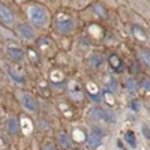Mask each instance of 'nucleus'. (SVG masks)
Here are the masks:
<instances>
[{"mask_svg": "<svg viewBox=\"0 0 150 150\" xmlns=\"http://www.w3.org/2000/svg\"><path fill=\"white\" fill-rule=\"evenodd\" d=\"M80 150H83V149H80Z\"/></svg>", "mask_w": 150, "mask_h": 150, "instance_id": "c9c22d12", "label": "nucleus"}, {"mask_svg": "<svg viewBox=\"0 0 150 150\" xmlns=\"http://www.w3.org/2000/svg\"><path fill=\"white\" fill-rule=\"evenodd\" d=\"M12 32H14L17 39L23 41L24 44H27V45H33L35 41L38 39V36L41 35V32H38L29 21L24 20V17L15 24L14 27H12Z\"/></svg>", "mask_w": 150, "mask_h": 150, "instance_id": "423d86ee", "label": "nucleus"}, {"mask_svg": "<svg viewBox=\"0 0 150 150\" xmlns=\"http://www.w3.org/2000/svg\"><path fill=\"white\" fill-rule=\"evenodd\" d=\"M86 141H87V144H89L90 147H93V149H96V147H99L102 144V138H99L98 135H95V134H89L86 137Z\"/></svg>", "mask_w": 150, "mask_h": 150, "instance_id": "5701e85b", "label": "nucleus"}, {"mask_svg": "<svg viewBox=\"0 0 150 150\" xmlns=\"http://www.w3.org/2000/svg\"><path fill=\"white\" fill-rule=\"evenodd\" d=\"M38 2L44 3L45 6H48L53 12H56L59 8H60V0H38Z\"/></svg>", "mask_w": 150, "mask_h": 150, "instance_id": "bb28decb", "label": "nucleus"}, {"mask_svg": "<svg viewBox=\"0 0 150 150\" xmlns=\"http://www.w3.org/2000/svg\"><path fill=\"white\" fill-rule=\"evenodd\" d=\"M44 150H57V147H56L53 143H48V144L44 147Z\"/></svg>", "mask_w": 150, "mask_h": 150, "instance_id": "473e14b6", "label": "nucleus"}, {"mask_svg": "<svg viewBox=\"0 0 150 150\" xmlns=\"http://www.w3.org/2000/svg\"><path fill=\"white\" fill-rule=\"evenodd\" d=\"M123 87L125 90L131 95H135L137 92L140 90V84H138V80H135V77H128L126 80L123 81Z\"/></svg>", "mask_w": 150, "mask_h": 150, "instance_id": "a211bd4d", "label": "nucleus"}, {"mask_svg": "<svg viewBox=\"0 0 150 150\" xmlns=\"http://www.w3.org/2000/svg\"><path fill=\"white\" fill-rule=\"evenodd\" d=\"M102 90L104 89L98 87L95 83H89L87 84V89H86V95L90 101H93L95 104H99L102 101Z\"/></svg>", "mask_w": 150, "mask_h": 150, "instance_id": "2eb2a0df", "label": "nucleus"}, {"mask_svg": "<svg viewBox=\"0 0 150 150\" xmlns=\"http://www.w3.org/2000/svg\"><path fill=\"white\" fill-rule=\"evenodd\" d=\"M90 117L95 119L96 122H105V123H114L116 122V114L108 108H102L99 105H95L90 110Z\"/></svg>", "mask_w": 150, "mask_h": 150, "instance_id": "1a4fd4ad", "label": "nucleus"}, {"mask_svg": "<svg viewBox=\"0 0 150 150\" xmlns=\"http://www.w3.org/2000/svg\"><path fill=\"white\" fill-rule=\"evenodd\" d=\"M105 63H107V60H105V57H104L102 54H99V53H92V54L89 56V65H90L93 69H96V71L102 69Z\"/></svg>", "mask_w": 150, "mask_h": 150, "instance_id": "f3484780", "label": "nucleus"}, {"mask_svg": "<svg viewBox=\"0 0 150 150\" xmlns=\"http://www.w3.org/2000/svg\"><path fill=\"white\" fill-rule=\"evenodd\" d=\"M107 90H110V92H117L119 90V83L116 81V78H114V75H110L108 77V80H107Z\"/></svg>", "mask_w": 150, "mask_h": 150, "instance_id": "393cba45", "label": "nucleus"}, {"mask_svg": "<svg viewBox=\"0 0 150 150\" xmlns=\"http://www.w3.org/2000/svg\"><path fill=\"white\" fill-rule=\"evenodd\" d=\"M123 27L126 29L128 36L137 42V45H150V24L146 20L138 18L135 21L123 23Z\"/></svg>", "mask_w": 150, "mask_h": 150, "instance_id": "20e7f679", "label": "nucleus"}, {"mask_svg": "<svg viewBox=\"0 0 150 150\" xmlns=\"http://www.w3.org/2000/svg\"><path fill=\"white\" fill-rule=\"evenodd\" d=\"M33 47L44 57H51L57 53V44L51 35H39L38 39L35 41Z\"/></svg>", "mask_w": 150, "mask_h": 150, "instance_id": "0eeeda50", "label": "nucleus"}, {"mask_svg": "<svg viewBox=\"0 0 150 150\" xmlns=\"http://www.w3.org/2000/svg\"><path fill=\"white\" fill-rule=\"evenodd\" d=\"M131 107H132L134 111H138V108H140V102L137 101V99H134V101L131 102Z\"/></svg>", "mask_w": 150, "mask_h": 150, "instance_id": "2f4dec72", "label": "nucleus"}, {"mask_svg": "<svg viewBox=\"0 0 150 150\" xmlns=\"http://www.w3.org/2000/svg\"><path fill=\"white\" fill-rule=\"evenodd\" d=\"M149 47H150V45H149Z\"/></svg>", "mask_w": 150, "mask_h": 150, "instance_id": "e433bc0d", "label": "nucleus"}, {"mask_svg": "<svg viewBox=\"0 0 150 150\" xmlns=\"http://www.w3.org/2000/svg\"><path fill=\"white\" fill-rule=\"evenodd\" d=\"M102 99L110 105V107H112V105H116V99H114V95H112V92H110V90H107V89H104L102 90Z\"/></svg>", "mask_w": 150, "mask_h": 150, "instance_id": "a878e982", "label": "nucleus"}, {"mask_svg": "<svg viewBox=\"0 0 150 150\" xmlns=\"http://www.w3.org/2000/svg\"><path fill=\"white\" fill-rule=\"evenodd\" d=\"M125 141L129 144V147L135 149V147H137V137H135V132H134V131H126V132H125Z\"/></svg>", "mask_w": 150, "mask_h": 150, "instance_id": "b1692460", "label": "nucleus"}, {"mask_svg": "<svg viewBox=\"0 0 150 150\" xmlns=\"http://www.w3.org/2000/svg\"><path fill=\"white\" fill-rule=\"evenodd\" d=\"M23 17L26 21H29L38 32H48L51 30V20H53V11L44 3L38 0H30V2L23 3L21 6Z\"/></svg>", "mask_w": 150, "mask_h": 150, "instance_id": "f03ea898", "label": "nucleus"}, {"mask_svg": "<svg viewBox=\"0 0 150 150\" xmlns=\"http://www.w3.org/2000/svg\"><path fill=\"white\" fill-rule=\"evenodd\" d=\"M21 105L24 107V110H27L29 112H36L39 110V104H38V99L29 93V92H23L21 93Z\"/></svg>", "mask_w": 150, "mask_h": 150, "instance_id": "f8f14e48", "label": "nucleus"}, {"mask_svg": "<svg viewBox=\"0 0 150 150\" xmlns=\"http://www.w3.org/2000/svg\"><path fill=\"white\" fill-rule=\"evenodd\" d=\"M99 2L105 3L107 6H110V8H112V9H117V8L120 6V0H99Z\"/></svg>", "mask_w": 150, "mask_h": 150, "instance_id": "c85d7f7f", "label": "nucleus"}, {"mask_svg": "<svg viewBox=\"0 0 150 150\" xmlns=\"http://www.w3.org/2000/svg\"><path fill=\"white\" fill-rule=\"evenodd\" d=\"M80 17L84 23H99L107 27H112V21L119 20L117 9L107 6L99 0H93L84 11L80 12Z\"/></svg>", "mask_w": 150, "mask_h": 150, "instance_id": "7ed1b4c3", "label": "nucleus"}, {"mask_svg": "<svg viewBox=\"0 0 150 150\" xmlns=\"http://www.w3.org/2000/svg\"><path fill=\"white\" fill-rule=\"evenodd\" d=\"M63 80H65V77L60 71H53L51 74H50V81H51L53 86H60L62 83H63Z\"/></svg>", "mask_w": 150, "mask_h": 150, "instance_id": "4be33fe9", "label": "nucleus"}, {"mask_svg": "<svg viewBox=\"0 0 150 150\" xmlns=\"http://www.w3.org/2000/svg\"><path fill=\"white\" fill-rule=\"evenodd\" d=\"M57 141L63 149H71L72 147V140L69 138V135L66 132H59L57 134Z\"/></svg>", "mask_w": 150, "mask_h": 150, "instance_id": "412c9836", "label": "nucleus"}, {"mask_svg": "<svg viewBox=\"0 0 150 150\" xmlns=\"http://www.w3.org/2000/svg\"><path fill=\"white\" fill-rule=\"evenodd\" d=\"M23 18L20 5L14 0H0V24L8 29H12Z\"/></svg>", "mask_w": 150, "mask_h": 150, "instance_id": "39448f33", "label": "nucleus"}, {"mask_svg": "<svg viewBox=\"0 0 150 150\" xmlns=\"http://www.w3.org/2000/svg\"><path fill=\"white\" fill-rule=\"evenodd\" d=\"M6 53H8V56H9V59L12 60V62H21V60H24V57H26V50L24 48H21V47H18V45H9L8 48H6Z\"/></svg>", "mask_w": 150, "mask_h": 150, "instance_id": "dca6fc26", "label": "nucleus"}, {"mask_svg": "<svg viewBox=\"0 0 150 150\" xmlns=\"http://www.w3.org/2000/svg\"><path fill=\"white\" fill-rule=\"evenodd\" d=\"M14 2H15L17 5H20V6H21L23 3H26V2H30V0H14Z\"/></svg>", "mask_w": 150, "mask_h": 150, "instance_id": "72a5a7b5", "label": "nucleus"}, {"mask_svg": "<svg viewBox=\"0 0 150 150\" xmlns=\"http://www.w3.org/2000/svg\"><path fill=\"white\" fill-rule=\"evenodd\" d=\"M135 51H137V62L150 75V47L135 45Z\"/></svg>", "mask_w": 150, "mask_h": 150, "instance_id": "9d476101", "label": "nucleus"}, {"mask_svg": "<svg viewBox=\"0 0 150 150\" xmlns=\"http://www.w3.org/2000/svg\"><path fill=\"white\" fill-rule=\"evenodd\" d=\"M92 134H95V135H98L99 138H104L105 137V132L99 128V126H92Z\"/></svg>", "mask_w": 150, "mask_h": 150, "instance_id": "c756f323", "label": "nucleus"}, {"mask_svg": "<svg viewBox=\"0 0 150 150\" xmlns=\"http://www.w3.org/2000/svg\"><path fill=\"white\" fill-rule=\"evenodd\" d=\"M81 23L80 12L60 6L56 12H53L51 33L59 38H71L78 33Z\"/></svg>", "mask_w": 150, "mask_h": 150, "instance_id": "f257e3e1", "label": "nucleus"}, {"mask_svg": "<svg viewBox=\"0 0 150 150\" xmlns=\"http://www.w3.org/2000/svg\"><path fill=\"white\" fill-rule=\"evenodd\" d=\"M120 5L129 8L150 24V0H120Z\"/></svg>", "mask_w": 150, "mask_h": 150, "instance_id": "6e6552de", "label": "nucleus"}, {"mask_svg": "<svg viewBox=\"0 0 150 150\" xmlns=\"http://www.w3.org/2000/svg\"><path fill=\"white\" fill-rule=\"evenodd\" d=\"M92 2L93 0H60V6L72 9V11H77V12H81Z\"/></svg>", "mask_w": 150, "mask_h": 150, "instance_id": "4468645a", "label": "nucleus"}, {"mask_svg": "<svg viewBox=\"0 0 150 150\" xmlns=\"http://www.w3.org/2000/svg\"><path fill=\"white\" fill-rule=\"evenodd\" d=\"M8 132L12 135V137H15L21 132V126H20V120L17 117H11L8 120Z\"/></svg>", "mask_w": 150, "mask_h": 150, "instance_id": "6ab92c4d", "label": "nucleus"}, {"mask_svg": "<svg viewBox=\"0 0 150 150\" xmlns=\"http://www.w3.org/2000/svg\"><path fill=\"white\" fill-rule=\"evenodd\" d=\"M26 57L32 62V63H39V60H41L39 51H38L33 45H29V47H27V50H26Z\"/></svg>", "mask_w": 150, "mask_h": 150, "instance_id": "aec40b11", "label": "nucleus"}, {"mask_svg": "<svg viewBox=\"0 0 150 150\" xmlns=\"http://www.w3.org/2000/svg\"><path fill=\"white\" fill-rule=\"evenodd\" d=\"M66 89H68V95H69V98L72 99V101L81 102L83 99H84V90H83V87L80 86V83L72 80V81L68 83Z\"/></svg>", "mask_w": 150, "mask_h": 150, "instance_id": "ddd939ff", "label": "nucleus"}, {"mask_svg": "<svg viewBox=\"0 0 150 150\" xmlns=\"http://www.w3.org/2000/svg\"><path fill=\"white\" fill-rule=\"evenodd\" d=\"M122 150H125V149H123V147H122Z\"/></svg>", "mask_w": 150, "mask_h": 150, "instance_id": "f704fd0d", "label": "nucleus"}, {"mask_svg": "<svg viewBox=\"0 0 150 150\" xmlns=\"http://www.w3.org/2000/svg\"><path fill=\"white\" fill-rule=\"evenodd\" d=\"M107 63L111 69V72L114 74H123L125 72V62L117 53H110L107 57Z\"/></svg>", "mask_w": 150, "mask_h": 150, "instance_id": "9b49d317", "label": "nucleus"}, {"mask_svg": "<svg viewBox=\"0 0 150 150\" xmlns=\"http://www.w3.org/2000/svg\"><path fill=\"white\" fill-rule=\"evenodd\" d=\"M138 84H140V90H143L147 95H150V77H143L138 81Z\"/></svg>", "mask_w": 150, "mask_h": 150, "instance_id": "cd10ccee", "label": "nucleus"}, {"mask_svg": "<svg viewBox=\"0 0 150 150\" xmlns=\"http://www.w3.org/2000/svg\"><path fill=\"white\" fill-rule=\"evenodd\" d=\"M141 131H143V135H144V138H146V140H150V128L147 126L146 123H144L143 126H141Z\"/></svg>", "mask_w": 150, "mask_h": 150, "instance_id": "7c9ffc66", "label": "nucleus"}]
</instances>
